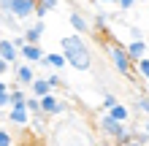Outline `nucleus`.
<instances>
[{
  "mask_svg": "<svg viewBox=\"0 0 149 146\" xmlns=\"http://www.w3.org/2000/svg\"><path fill=\"white\" fill-rule=\"evenodd\" d=\"M60 49L68 60V65H73L76 71H90L92 68V51L84 44L81 35H65L60 38Z\"/></svg>",
  "mask_w": 149,
  "mask_h": 146,
  "instance_id": "1",
  "label": "nucleus"
},
{
  "mask_svg": "<svg viewBox=\"0 0 149 146\" xmlns=\"http://www.w3.org/2000/svg\"><path fill=\"white\" fill-rule=\"evenodd\" d=\"M100 133L106 135V138L117 141L119 146H127V143H133V141H136V138H133V130H130L127 125L117 122V119L109 116V114H103V116H100Z\"/></svg>",
  "mask_w": 149,
  "mask_h": 146,
  "instance_id": "2",
  "label": "nucleus"
},
{
  "mask_svg": "<svg viewBox=\"0 0 149 146\" xmlns=\"http://www.w3.org/2000/svg\"><path fill=\"white\" fill-rule=\"evenodd\" d=\"M106 54H109V60H111V65L117 68V73L130 76V65H133V60L127 57V49H125V46L109 44V46H106Z\"/></svg>",
  "mask_w": 149,
  "mask_h": 146,
  "instance_id": "3",
  "label": "nucleus"
},
{
  "mask_svg": "<svg viewBox=\"0 0 149 146\" xmlns=\"http://www.w3.org/2000/svg\"><path fill=\"white\" fill-rule=\"evenodd\" d=\"M36 8H38V0H14L11 14L19 22H24V19H30V16H36Z\"/></svg>",
  "mask_w": 149,
  "mask_h": 146,
  "instance_id": "4",
  "label": "nucleus"
},
{
  "mask_svg": "<svg viewBox=\"0 0 149 146\" xmlns=\"http://www.w3.org/2000/svg\"><path fill=\"white\" fill-rule=\"evenodd\" d=\"M41 111H43L46 116H57V114H63V111H65V103L60 100L54 92H52V95L41 98Z\"/></svg>",
  "mask_w": 149,
  "mask_h": 146,
  "instance_id": "5",
  "label": "nucleus"
},
{
  "mask_svg": "<svg viewBox=\"0 0 149 146\" xmlns=\"http://www.w3.org/2000/svg\"><path fill=\"white\" fill-rule=\"evenodd\" d=\"M0 57H3L8 65H16L22 54H19V49L14 46V41H11V38H0Z\"/></svg>",
  "mask_w": 149,
  "mask_h": 146,
  "instance_id": "6",
  "label": "nucleus"
},
{
  "mask_svg": "<svg viewBox=\"0 0 149 146\" xmlns=\"http://www.w3.org/2000/svg\"><path fill=\"white\" fill-rule=\"evenodd\" d=\"M14 76H16V84H27V87L36 81V73H33V68H30L27 62H24V65L16 62V65H14Z\"/></svg>",
  "mask_w": 149,
  "mask_h": 146,
  "instance_id": "7",
  "label": "nucleus"
},
{
  "mask_svg": "<svg viewBox=\"0 0 149 146\" xmlns=\"http://www.w3.org/2000/svg\"><path fill=\"white\" fill-rule=\"evenodd\" d=\"M125 49H127V57L133 60V62H141L146 57V41H130Z\"/></svg>",
  "mask_w": 149,
  "mask_h": 146,
  "instance_id": "8",
  "label": "nucleus"
},
{
  "mask_svg": "<svg viewBox=\"0 0 149 146\" xmlns=\"http://www.w3.org/2000/svg\"><path fill=\"white\" fill-rule=\"evenodd\" d=\"M8 122H14L16 127H24L30 122V111L27 106H22V108H11V114H8Z\"/></svg>",
  "mask_w": 149,
  "mask_h": 146,
  "instance_id": "9",
  "label": "nucleus"
},
{
  "mask_svg": "<svg viewBox=\"0 0 149 146\" xmlns=\"http://www.w3.org/2000/svg\"><path fill=\"white\" fill-rule=\"evenodd\" d=\"M68 22H71V27L76 30V35H84V33L90 30V22H87V19H84V16L79 14V11H73L71 16H68Z\"/></svg>",
  "mask_w": 149,
  "mask_h": 146,
  "instance_id": "10",
  "label": "nucleus"
},
{
  "mask_svg": "<svg viewBox=\"0 0 149 146\" xmlns=\"http://www.w3.org/2000/svg\"><path fill=\"white\" fill-rule=\"evenodd\" d=\"M30 89H33V95H36V98H46V95H52V84H49V79H43V76L30 84Z\"/></svg>",
  "mask_w": 149,
  "mask_h": 146,
  "instance_id": "11",
  "label": "nucleus"
},
{
  "mask_svg": "<svg viewBox=\"0 0 149 146\" xmlns=\"http://www.w3.org/2000/svg\"><path fill=\"white\" fill-rule=\"evenodd\" d=\"M19 54H22L24 60H27V62H41V60L46 57V54L41 51V46H36V44H27V46H24V49L19 51Z\"/></svg>",
  "mask_w": 149,
  "mask_h": 146,
  "instance_id": "12",
  "label": "nucleus"
},
{
  "mask_svg": "<svg viewBox=\"0 0 149 146\" xmlns=\"http://www.w3.org/2000/svg\"><path fill=\"white\" fill-rule=\"evenodd\" d=\"M43 30H46V27H43V22H36L33 27H27V30H24V38H27V44H36V46H38V41L43 38Z\"/></svg>",
  "mask_w": 149,
  "mask_h": 146,
  "instance_id": "13",
  "label": "nucleus"
},
{
  "mask_svg": "<svg viewBox=\"0 0 149 146\" xmlns=\"http://www.w3.org/2000/svg\"><path fill=\"white\" fill-rule=\"evenodd\" d=\"M106 114H109V116H114L117 122H122V125H125L127 119H130V108H127V106H122V103H117V106H114L111 111H106Z\"/></svg>",
  "mask_w": 149,
  "mask_h": 146,
  "instance_id": "14",
  "label": "nucleus"
},
{
  "mask_svg": "<svg viewBox=\"0 0 149 146\" xmlns=\"http://www.w3.org/2000/svg\"><path fill=\"white\" fill-rule=\"evenodd\" d=\"M46 60H49V65H52V68H57V71L68 65V60H65V54H63V51H54V54H46Z\"/></svg>",
  "mask_w": 149,
  "mask_h": 146,
  "instance_id": "15",
  "label": "nucleus"
},
{
  "mask_svg": "<svg viewBox=\"0 0 149 146\" xmlns=\"http://www.w3.org/2000/svg\"><path fill=\"white\" fill-rule=\"evenodd\" d=\"M22 106H27V95L22 89H14L11 92V108H22Z\"/></svg>",
  "mask_w": 149,
  "mask_h": 146,
  "instance_id": "16",
  "label": "nucleus"
},
{
  "mask_svg": "<svg viewBox=\"0 0 149 146\" xmlns=\"http://www.w3.org/2000/svg\"><path fill=\"white\" fill-rule=\"evenodd\" d=\"M27 111H30V114H43V111H41V98H36V95H33V98H27Z\"/></svg>",
  "mask_w": 149,
  "mask_h": 146,
  "instance_id": "17",
  "label": "nucleus"
},
{
  "mask_svg": "<svg viewBox=\"0 0 149 146\" xmlns=\"http://www.w3.org/2000/svg\"><path fill=\"white\" fill-rule=\"evenodd\" d=\"M117 95H111V92H106V95H103V111H111L114 106H117Z\"/></svg>",
  "mask_w": 149,
  "mask_h": 146,
  "instance_id": "18",
  "label": "nucleus"
},
{
  "mask_svg": "<svg viewBox=\"0 0 149 146\" xmlns=\"http://www.w3.org/2000/svg\"><path fill=\"white\" fill-rule=\"evenodd\" d=\"M136 65H138V71H141V76L149 81V57H144L141 62H136Z\"/></svg>",
  "mask_w": 149,
  "mask_h": 146,
  "instance_id": "19",
  "label": "nucleus"
},
{
  "mask_svg": "<svg viewBox=\"0 0 149 146\" xmlns=\"http://www.w3.org/2000/svg\"><path fill=\"white\" fill-rule=\"evenodd\" d=\"M127 35H130V41H144V33L138 27H127Z\"/></svg>",
  "mask_w": 149,
  "mask_h": 146,
  "instance_id": "20",
  "label": "nucleus"
},
{
  "mask_svg": "<svg viewBox=\"0 0 149 146\" xmlns=\"http://www.w3.org/2000/svg\"><path fill=\"white\" fill-rule=\"evenodd\" d=\"M14 141H11V135H8V130H3L0 127V146H11Z\"/></svg>",
  "mask_w": 149,
  "mask_h": 146,
  "instance_id": "21",
  "label": "nucleus"
},
{
  "mask_svg": "<svg viewBox=\"0 0 149 146\" xmlns=\"http://www.w3.org/2000/svg\"><path fill=\"white\" fill-rule=\"evenodd\" d=\"M11 106V92H0V108Z\"/></svg>",
  "mask_w": 149,
  "mask_h": 146,
  "instance_id": "22",
  "label": "nucleus"
},
{
  "mask_svg": "<svg viewBox=\"0 0 149 146\" xmlns=\"http://www.w3.org/2000/svg\"><path fill=\"white\" fill-rule=\"evenodd\" d=\"M138 108L144 111V114H149V98H138V103H136Z\"/></svg>",
  "mask_w": 149,
  "mask_h": 146,
  "instance_id": "23",
  "label": "nucleus"
},
{
  "mask_svg": "<svg viewBox=\"0 0 149 146\" xmlns=\"http://www.w3.org/2000/svg\"><path fill=\"white\" fill-rule=\"evenodd\" d=\"M38 3H41L43 8H49V11H54V8H57V3H60V0H38Z\"/></svg>",
  "mask_w": 149,
  "mask_h": 146,
  "instance_id": "24",
  "label": "nucleus"
},
{
  "mask_svg": "<svg viewBox=\"0 0 149 146\" xmlns=\"http://www.w3.org/2000/svg\"><path fill=\"white\" fill-rule=\"evenodd\" d=\"M46 79H49V84H52V89H57L60 84H63V79H60V76H54V73H52V76H46Z\"/></svg>",
  "mask_w": 149,
  "mask_h": 146,
  "instance_id": "25",
  "label": "nucleus"
},
{
  "mask_svg": "<svg viewBox=\"0 0 149 146\" xmlns=\"http://www.w3.org/2000/svg\"><path fill=\"white\" fill-rule=\"evenodd\" d=\"M46 14H49V8H43V6L38 3V8H36V16H38V22H41V19H43Z\"/></svg>",
  "mask_w": 149,
  "mask_h": 146,
  "instance_id": "26",
  "label": "nucleus"
},
{
  "mask_svg": "<svg viewBox=\"0 0 149 146\" xmlns=\"http://www.w3.org/2000/svg\"><path fill=\"white\" fill-rule=\"evenodd\" d=\"M11 6H14V0H0V11H11Z\"/></svg>",
  "mask_w": 149,
  "mask_h": 146,
  "instance_id": "27",
  "label": "nucleus"
},
{
  "mask_svg": "<svg viewBox=\"0 0 149 146\" xmlns=\"http://www.w3.org/2000/svg\"><path fill=\"white\" fill-rule=\"evenodd\" d=\"M8 71H11V65H8V62H6V60H3V57H0V76H3V73H8Z\"/></svg>",
  "mask_w": 149,
  "mask_h": 146,
  "instance_id": "28",
  "label": "nucleus"
},
{
  "mask_svg": "<svg viewBox=\"0 0 149 146\" xmlns=\"http://www.w3.org/2000/svg\"><path fill=\"white\" fill-rule=\"evenodd\" d=\"M133 3H136V0H119V3H117V6L122 8V11H127V8H130V6H133Z\"/></svg>",
  "mask_w": 149,
  "mask_h": 146,
  "instance_id": "29",
  "label": "nucleus"
},
{
  "mask_svg": "<svg viewBox=\"0 0 149 146\" xmlns=\"http://www.w3.org/2000/svg\"><path fill=\"white\" fill-rule=\"evenodd\" d=\"M0 92H8V84H6L3 79H0Z\"/></svg>",
  "mask_w": 149,
  "mask_h": 146,
  "instance_id": "30",
  "label": "nucleus"
},
{
  "mask_svg": "<svg viewBox=\"0 0 149 146\" xmlns=\"http://www.w3.org/2000/svg\"><path fill=\"white\" fill-rule=\"evenodd\" d=\"M144 133H146V138H149V122H146V125H144Z\"/></svg>",
  "mask_w": 149,
  "mask_h": 146,
  "instance_id": "31",
  "label": "nucleus"
},
{
  "mask_svg": "<svg viewBox=\"0 0 149 146\" xmlns=\"http://www.w3.org/2000/svg\"><path fill=\"white\" fill-rule=\"evenodd\" d=\"M127 146H144V143L141 141H133V143H127Z\"/></svg>",
  "mask_w": 149,
  "mask_h": 146,
  "instance_id": "32",
  "label": "nucleus"
},
{
  "mask_svg": "<svg viewBox=\"0 0 149 146\" xmlns=\"http://www.w3.org/2000/svg\"><path fill=\"white\" fill-rule=\"evenodd\" d=\"M100 3H119V0H100Z\"/></svg>",
  "mask_w": 149,
  "mask_h": 146,
  "instance_id": "33",
  "label": "nucleus"
}]
</instances>
